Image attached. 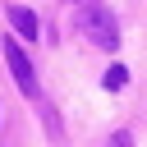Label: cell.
Returning a JSON list of instances; mask_svg holds the SVG:
<instances>
[{"label":"cell","instance_id":"cell-3","mask_svg":"<svg viewBox=\"0 0 147 147\" xmlns=\"http://www.w3.org/2000/svg\"><path fill=\"white\" fill-rule=\"evenodd\" d=\"M5 18L14 23V32H18V37H28V41H37V32H41V23H37V14H32V9H23V5H5Z\"/></svg>","mask_w":147,"mask_h":147},{"label":"cell","instance_id":"cell-4","mask_svg":"<svg viewBox=\"0 0 147 147\" xmlns=\"http://www.w3.org/2000/svg\"><path fill=\"white\" fill-rule=\"evenodd\" d=\"M124 83H129V69H124V64H110V69H106V78H101V87H106V92H119Z\"/></svg>","mask_w":147,"mask_h":147},{"label":"cell","instance_id":"cell-5","mask_svg":"<svg viewBox=\"0 0 147 147\" xmlns=\"http://www.w3.org/2000/svg\"><path fill=\"white\" fill-rule=\"evenodd\" d=\"M106 147H133V138H129V133H115V138H110Z\"/></svg>","mask_w":147,"mask_h":147},{"label":"cell","instance_id":"cell-2","mask_svg":"<svg viewBox=\"0 0 147 147\" xmlns=\"http://www.w3.org/2000/svg\"><path fill=\"white\" fill-rule=\"evenodd\" d=\"M0 51H5V64H9L18 92H23V96H37V74H32V60L23 55V46H18L14 37H0Z\"/></svg>","mask_w":147,"mask_h":147},{"label":"cell","instance_id":"cell-1","mask_svg":"<svg viewBox=\"0 0 147 147\" xmlns=\"http://www.w3.org/2000/svg\"><path fill=\"white\" fill-rule=\"evenodd\" d=\"M74 23H78V32H83L92 46H101V51H115V46H119V23H115V14H110L101 0H83L78 14H74Z\"/></svg>","mask_w":147,"mask_h":147}]
</instances>
